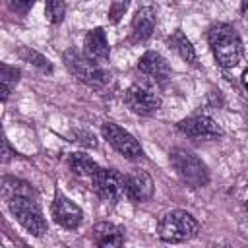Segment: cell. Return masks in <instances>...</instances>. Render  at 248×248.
I'll use <instances>...</instances> for the list:
<instances>
[{
    "label": "cell",
    "mask_w": 248,
    "mask_h": 248,
    "mask_svg": "<svg viewBox=\"0 0 248 248\" xmlns=\"http://www.w3.org/2000/svg\"><path fill=\"white\" fill-rule=\"evenodd\" d=\"M207 43L221 68H234L242 60V39L231 23H213L207 29Z\"/></svg>",
    "instance_id": "obj_1"
},
{
    "label": "cell",
    "mask_w": 248,
    "mask_h": 248,
    "mask_svg": "<svg viewBox=\"0 0 248 248\" xmlns=\"http://www.w3.org/2000/svg\"><path fill=\"white\" fill-rule=\"evenodd\" d=\"M12 215L19 221V225L31 232L33 236H43L48 231V223L43 217V211L37 202V194H16L6 200Z\"/></svg>",
    "instance_id": "obj_2"
},
{
    "label": "cell",
    "mask_w": 248,
    "mask_h": 248,
    "mask_svg": "<svg viewBox=\"0 0 248 248\" xmlns=\"http://www.w3.org/2000/svg\"><path fill=\"white\" fill-rule=\"evenodd\" d=\"M169 161L182 182H186L190 188H203L209 182V169L207 165L190 149L186 147H174L169 153Z\"/></svg>",
    "instance_id": "obj_3"
},
{
    "label": "cell",
    "mask_w": 248,
    "mask_h": 248,
    "mask_svg": "<svg viewBox=\"0 0 248 248\" xmlns=\"http://www.w3.org/2000/svg\"><path fill=\"white\" fill-rule=\"evenodd\" d=\"M200 231V223L196 221V217L184 209H172L169 213H165L159 219L157 225V234L163 242H186L190 238H194Z\"/></svg>",
    "instance_id": "obj_4"
},
{
    "label": "cell",
    "mask_w": 248,
    "mask_h": 248,
    "mask_svg": "<svg viewBox=\"0 0 248 248\" xmlns=\"http://www.w3.org/2000/svg\"><path fill=\"white\" fill-rule=\"evenodd\" d=\"M62 60H64L66 68L72 72V76L78 78L81 83H85L93 89H103L108 83L110 76L103 70V66L99 62L85 56V52H78L76 48H68L62 52Z\"/></svg>",
    "instance_id": "obj_5"
},
{
    "label": "cell",
    "mask_w": 248,
    "mask_h": 248,
    "mask_svg": "<svg viewBox=\"0 0 248 248\" xmlns=\"http://www.w3.org/2000/svg\"><path fill=\"white\" fill-rule=\"evenodd\" d=\"M124 103H126V107L132 112L141 114V116L155 114L161 108V97H159V93L155 91L153 85H149L145 81L132 83L126 89V93H124Z\"/></svg>",
    "instance_id": "obj_6"
},
{
    "label": "cell",
    "mask_w": 248,
    "mask_h": 248,
    "mask_svg": "<svg viewBox=\"0 0 248 248\" xmlns=\"http://www.w3.org/2000/svg\"><path fill=\"white\" fill-rule=\"evenodd\" d=\"M91 188L93 192L108 202V203H116L120 202V198H124V174H120L116 169H105L99 167V170L91 176Z\"/></svg>",
    "instance_id": "obj_7"
},
{
    "label": "cell",
    "mask_w": 248,
    "mask_h": 248,
    "mask_svg": "<svg viewBox=\"0 0 248 248\" xmlns=\"http://www.w3.org/2000/svg\"><path fill=\"white\" fill-rule=\"evenodd\" d=\"M101 134L103 138L120 153L124 155L126 159H132V161H138L143 157V149L140 145V141L128 132L124 130L122 126L114 124V122H105L101 126Z\"/></svg>",
    "instance_id": "obj_8"
},
{
    "label": "cell",
    "mask_w": 248,
    "mask_h": 248,
    "mask_svg": "<svg viewBox=\"0 0 248 248\" xmlns=\"http://www.w3.org/2000/svg\"><path fill=\"white\" fill-rule=\"evenodd\" d=\"M138 72L141 76V81L149 85H165L170 79V64L165 56H161L155 50H147L138 60Z\"/></svg>",
    "instance_id": "obj_9"
},
{
    "label": "cell",
    "mask_w": 248,
    "mask_h": 248,
    "mask_svg": "<svg viewBox=\"0 0 248 248\" xmlns=\"http://www.w3.org/2000/svg\"><path fill=\"white\" fill-rule=\"evenodd\" d=\"M178 132L188 136V138H196V140H217L223 136V128L205 114H194L188 116L184 120H180L176 124Z\"/></svg>",
    "instance_id": "obj_10"
},
{
    "label": "cell",
    "mask_w": 248,
    "mask_h": 248,
    "mask_svg": "<svg viewBox=\"0 0 248 248\" xmlns=\"http://www.w3.org/2000/svg\"><path fill=\"white\" fill-rule=\"evenodd\" d=\"M155 192V182L149 172L143 169H132L128 174H124V194L130 202L141 203L151 200Z\"/></svg>",
    "instance_id": "obj_11"
},
{
    "label": "cell",
    "mask_w": 248,
    "mask_h": 248,
    "mask_svg": "<svg viewBox=\"0 0 248 248\" xmlns=\"http://www.w3.org/2000/svg\"><path fill=\"white\" fill-rule=\"evenodd\" d=\"M50 213H52L54 221L64 229H78L83 221L81 207L76 205L70 198H66L62 192H56L52 205H50Z\"/></svg>",
    "instance_id": "obj_12"
},
{
    "label": "cell",
    "mask_w": 248,
    "mask_h": 248,
    "mask_svg": "<svg viewBox=\"0 0 248 248\" xmlns=\"http://www.w3.org/2000/svg\"><path fill=\"white\" fill-rule=\"evenodd\" d=\"M83 52L85 56H89L91 60L99 62V64H105L110 56V46H108V41H107V33L103 27H95L91 29L85 39H83Z\"/></svg>",
    "instance_id": "obj_13"
},
{
    "label": "cell",
    "mask_w": 248,
    "mask_h": 248,
    "mask_svg": "<svg viewBox=\"0 0 248 248\" xmlns=\"http://www.w3.org/2000/svg\"><path fill=\"white\" fill-rule=\"evenodd\" d=\"M155 25H157V12H155V8L141 6L136 12L134 19H132V41H136V43L147 41L153 35Z\"/></svg>",
    "instance_id": "obj_14"
},
{
    "label": "cell",
    "mask_w": 248,
    "mask_h": 248,
    "mask_svg": "<svg viewBox=\"0 0 248 248\" xmlns=\"http://www.w3.org/2000/svg\"><path fill=\"white\" fill-rule=\"evenodd\" d=\"M91 238L97 246H122L124 240H126V234H124V229L114 225V223H108V221H101L97 225H93L91 229Z\"/></svg>",
    "instance_id": "obj_15"
},
{
    "label": "cell",
    "mask_w": 248,
    "mask_h": 248,
    "mask_svg": "<svg viewBox=\"0 0 248 248\" xmlns=\"http://www.w3.org/2000/svg\"><path fill=\"white\" fill-rule=\"evenodd\" d=\"M167 43H169V46H170V48H172L184 62L196 66V62H198V54H196V50H194L190 39L182 33V29H176V31L167 39Z\"/></svg>",
    "instance_id": "obj_16"
},
{
    "label": "cell",
    "mask_w": 248,
    "mask_h": 248,
    "mask_svg": "<svg viewBox=\"0 0 248 248\" xmlns=\"http://www.w3.org/2000/svg\"><path fill=\"white\" fill-rule=\"evenodd\" d=\"M68 169L78 176H89L91 178L99 170V165L89 155H85L81 151H74L68 155Z\"/></svg>",
    "instance_id": "obj_17"
},
{
    "label": "cell",
    "mask_w": 248,
    "mask_h": 248,
    "mask_svg": "<svg viewBox=\"0 0 248 248\" xmlns=\"http://www.w3.org/2000/svg\"><path fill=\"white\" fill-rule=\"evenodd\" d=\"M19 78H21V72H19L16 66H10V64H6V62L0 64V83H2V101H4V103L8 101L10 93H12L14 87L17 85Z\"/></svg>",
    "instance_id": "obj_18"
},
{
    "label": "cell",
    "mask_w": 248,
    "mask_h": 248,
    "mask_svg": "<svg viewBox=\"0 0 248 248\" xmlns=\"http://www.w3.org/2000/svg\"><path fill=\"white\" fill-rule=\"evenodd\" d=\"M17 54H19V58H21V60H25V62L33 64V66H35V68H39L41 72H45V74H52V64H50V60H48V58H45L41 52H37V50L29 48V46H21Z\"/></svg>",
    "instance_id": "obj_19"
},
{
    "label": "cell",
    "mask_w": 248,
    "mask_h": 248,
    "mask_svg": "<svg viewBox=\"0 0 248 248\" xmlns=\"http://www.w3.org/2000/svg\"><path fill=\"white\" fill-rule=\"evenodd\" d=\"M45 16L52 25L62 23L66 16V2L64 0H46L45 2Z\"/></svg>",
    "instance_id": "obj_20"
},
{
    "label": "cell",
    "mask_w": 248,
    "mask_h": 248,
    "mask_svg": "<svg viewBox=\"0 0 248 248\" xmlns=\"http://www.w3.org/2000/svg\"><path fill=\"white\" fill-rule=\"evenodd\" d=\"M128 6H130V0H110V6H108V21L110 23H118L124 14L128 12Z\"/></svg>",
    "instance_id": "obj_21"
},
{
    "label": "cell",
    "mask_w": 248,
    "mask_h": 248,
    "mask_svg": "<svg viewBox=\"0 0 248 248\" xmlns=\"http://www.w3.org/2000/svg\"><path fill=\"white\" fill-rule=\"evenodd\" d=\"M72 141H78V143H81L85 147H97L95 136L89 134V132H83V130H74L72 132Z\"/></svg>",
    "instance_id": "obj_22"
},
{
    "label": "cell",
    "mask_w": 248,
    "mask_h": 248,
    "mask_svg": "<svg viewBox=\"0 0 248 248\" xmlns=\"http://www.w3.org/2000/svg\"><path fill=\"white\" fill-rule=\"evenodd\" d=\"M12 2V8L19 14H25L27 10H31V6L35 4V0H10Z\"/></svg>",
    "instance_id": "obj_23"
},
{
    "label": "cell",
    "mask_w": 248,
    "mask_h": 248,
    "mask_svg": "<svg viewBox=\"0 0 248 248\" xmlns=\"http://www.w3.org/2000/svg\"><path fill=\"white\" fill-rule=\"evenodd\" d=\"M17 153L12 149V145H10V141H8V138H4V141H2V163H8L12 157H16Z\"/></svg>",
    "instance_id": "obj_24"
},
{
    "label": "cell",
    "mask_w": 248,
    "mask_h": 248,
    "mask_svg": "<svg viewBox=\"0 0 248 248\" xmlns=\"http://www.w3.org/2000/svg\"><path fill=\"white\" fill-rule=\"evenodd\" d=\"M240 83H242V87H244V91H246V95H248V68L242 72V78H240Z\"/></svg>",
    "instance_id": "obj_25"
},
{
    "label": "cell",
    "mask_w": 248,
    "mask_h": 248,
    "mask_svg": "<svg viewBox=\"0 0 248 248\" xmlns=\"http://www.w3.org/2000/svg\"><path fill=\"white\" fill-rule=\"evenodd\" d=\"M240 8H242V16L248 19V0H242L240 2Z\"/></svg>",
    "instance_id": "obj_26"
},
{
    "label": "cell",
    "mask_w": 248,
    "mask_h": 248,
    "mask_svg": "<svg viewBox=\"0 0 248 248\" xmlns=\"http://www.w3.org/2000/svg\"><path fill=\"white\" fill-rule=\"evenodd\" d=\"M244 209H246V213H248V202H246V203H244Z\"/></svg>",
    "instance_id": "obj_27"
}]
</instances>
